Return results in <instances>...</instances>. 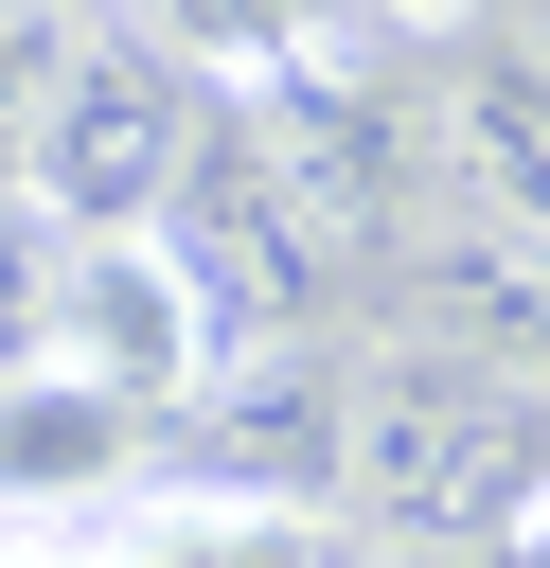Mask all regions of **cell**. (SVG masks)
I'll return each instance as SVG.
<instances>
[{"label": "cell", "instance_id": "3", "mask_svg": "<svg viewBox=\"0 0 550 568\" xmlns=\"http://www.w3.org/2000/svg\"><path fill=\"white\" fill-rule=\"evenodd\" d=\"M355 479H373L390 515L461 532L479 497H515V479H532V444H515V390H497L479 355H426V373H373V390H355Z\"/></svg>", "mask_w": 550, "mask_h": 568}, {"label": "cell", "instance_id": "5", "mask_svg": "<svg viewBox=\"0 0 550 568\" xmlns=\"http://www.w3.org/2000/svg\"><path fill=\"white\" fill-rule=\"evenodd\" d=\"M426 160L461 231H550V71L532 53H444L426 71Z\"/></svg>", "mask_w": 550, "mask_h": 568}, {"label": "cell", "instance_id": "1", "mask_svg": "<svg viewBox=\"0 0 550 568\" xmlns=\"http://www.w3.org/2000/svg\"><path fill=\"white\" fill-rule=\"evenodd\" d=\"M195 142H213L195 71H177L142 18H89V36L53 53V89H35L18 195H35L53 231H177V178H195Z\"/></svg>", "mask_w": 550, "mask_h": 568}, {"label": "cell", "instance_id": "4", "mask_svg": "<svg viewBox=\"0 0 550 568\" xmlns=\"http://www.w3.org/2000/svg\"><path fill=\"white\" fill-rule=\"evenodd\" d=\"M142 497V408L71 355H0V515H106Z\"/></svg>", "mask_w": 550, "mask_h": 568}, {"label": "cell", "instance_id": "7", "mask_svg": "<svg viewBox=\"0 0 550 568\" xmlns=\"http://www.w3.org/2000/svg\"><path fill=\"white\" fill-rule=\"evenodd\" d=\"M160 18H213V36H302V18H337V0H160Z\"/></svg>", "mask_w": 550, "mask_h": 568}, {"label": "cell", "instance_id": "6", "mask_svg": "<svg viewBox=\"0 0 550 568\" xmlns=\"http://www.w3.org/2000/svg\"><path fill=\"white\" fill-rule=\"evenodd\" d=\"M71 568H337V532L266 479H142L71 532Z\"/></svg>", "mask_w": 550, "mask_h": 568}, {"label": "cell", "instance_id": "2", "mask_svg": "<svg viewBox=\"0 0 550 568\" xmlns=\"http://www.w3.org/2000/svg\"><path fill=\"white\" fill-rule=\"evenodd\" d=\"M35 355H71L89 390H124L160 426L213 390V266L177 231H53L35 248Z\"/></svg>", "mask_w": 550, "mask_h": 568}]
</instances>
